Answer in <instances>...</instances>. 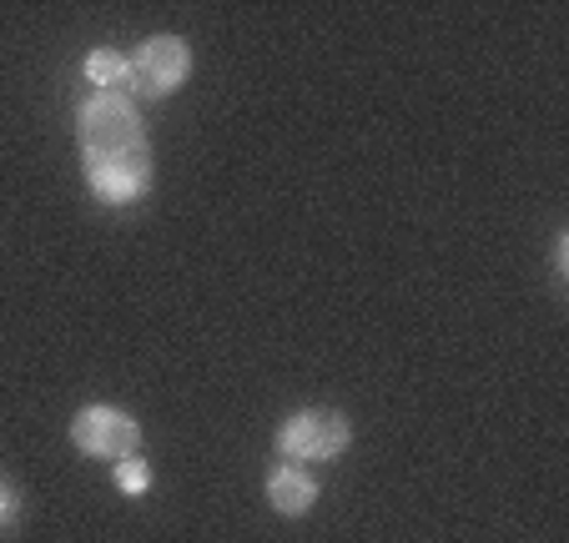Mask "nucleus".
<instances>
[{
  "instance_id": "obj_1",
  "label": "nucleus",
  "mask_w": 569,
  "mask_h": 543,
  "mask_svg": "<svg viewBox=\"0 0 569 543\" xmlns=\"http://www.w3.org/2000/svg\"><path fill=\"white\" fill-rule=\"evenodd\" d=\"M76 141L87 161V187L97 202L131 207L151 192V147L137 107L127 97H91L76 117Z\"/></svg>"
},
{
  "instance_id": "obj_2",
  "label": "nucleus",
  "mask_w": 569,
  "mask_h": 543,
  "mask_svg": "<svg viewBox=\"0 0 569 543\" xmlns=\"http://www.w3.org/2000/svg\"><path fill=\"white\" fill-rule=\"evenodd\" d=\"M353 443V428L338 408H298L278 428V453L292 463H328Z\"/></svg>"
},
{
  "instance_id": "obj_3",
  "label": "nucleus",
  "mask_w": 569,
  "mask_h": 543,
  "mask_svg": "<svg viewBox=\"0 0 569 543\" xmlns=\"http://www.w3.org/2000/svg\"><path fill=\"white\" fill-rule=\"evenodd\" d=\"M187 76H192V46H187L182 36H147V41L127 56L131 97L161 101V97H172Z\"/></svg>"
},
{
  "instance_id": "obj_4",
  "label": "nucleus",
  "mask_w": 569,
  "mask_h": 543,
  "mask_svg": "<svg viewBox=\"0 0 569 543\" xmlns=\"http://www.w3.org/2000/svg\"><path fill=\"white\" fill-rule=\"evenodd\" d=\"M71 443L81 448L87 459H111V463H121V459H131V453H137L141 428H137V418L121 413V408H111V403H87L81 413L71 418Z\"/></svg>"
},
{
  "instance_id": "obj_5",
  "label": "nucleus",
  "mask_w": 569,
  "mask_h": 543,
  "mask_svg": "<svg viewBox=\"0 0 569 543\" xmlns=\"http://www.w3.org/2000/svg\"><path fill=\"white\" fill-rule=\"evenodd\" d=\"M268 503L282 513V519H302V513L318 503V479L308 469H298L292 459L272 463L268 469Z\"/></svg>"
},
{
  "instance_id": "obj_6",
  "label": "nucleus",
  "mask_w": 569,
  "mask_h": 543,
  "mask_svg": "<svg viewBox=\"0 0 569 543\" xmlns=\"http://www.w3.org/2000/svg\"><path fill=\"white\" fill-rule=\"evenodd\" d=\"M87 76H91V86H97L101 97H131V81H127V56L121 51H91L87 56Z\"/></svg>"
},
{
  "instance_id": "obj_7",
  "label": "nucleus",
  "mask_w": 569,
  "mask_h": 543,
  "mask_svg": "<svg viewBox=\"0 0 569 543\" xmlns=\"http://www.w3.org/2000/svg\"><path fill=\"white\" fill-rule=\"evenodd\" d=\"M111 483H117V489L127 493V499H141V493L151 489V469L137 459V453H131V459H121L117 469H111Z\"/></svg>"
},
{
  "instance_id": "obj_8",
  "label": "nucleus",
  "mask_w": 569,
  "mask_h": 543,
  "mask_svg": "<svg viewBox=\"0 0 569 543\" xmlns=\"http://www.w3.org/2000/svg\"><path fill=\"white\" fill-rule=\"evenodd\" d=\"M16 513H21V493H16V483L0 479V533L16 523Z\"/></svg>"
}]
</instances>
